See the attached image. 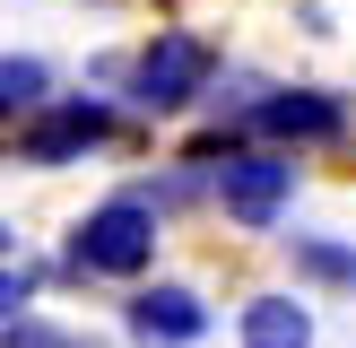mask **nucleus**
<instances>
[{"mask_svg":"<svg viewBox=\"0 0 356 348\" xmlns=\"http://www.w3.org/2000/svg\"><path fill=\"white\" fill-rule=\"evenodd\" d=\"M70 261L79 270H96V278H131V270H148L156 261V209L148 200H104V209H87L79 226H70Z\"/></svg>","mask_w":356,"mask_h":348,"instance_id":"obj_1","label":"nucleus"},{"mask_svg":"<svg viewBox=\"0 0 356 348\" xmlns=\"http://www.w3.org/2000/svg\"><path fill=\"white\" fill-rule=\"evenodd\" d=\"M209 70H218V52H209L200 35H156V44H139V61H131V96L148 104V113H183V104L209 87Z\"/></svg>","mask_w":356,"mask_h":348,"instance_id":"obj_2","label":"nucleus"},{"mask_svg":"<svg viewBox=\"0 0 356 348\" xmlns=\"http://www.w3.org/2000/svg\"><path fill=\"white\" fill-rule=\"evenodd\" d=\"M287 191H296V157H278V148H235L218 166V200L235 226H270L287 209Z\"/></svg>","mask_w":356,"mask_h":348,"instance_id":"obj_3","label":"nucleus"},{"mask_svg":"<svg viewBox=\"0 0 356 348\" xmlns=\"http://www.w3.org/2000/svg\"><path fill=\"white\" fill-rule=\"evenodd\" d=\"M104 131H113V104L61 96V104H44V113H26V131H17V157H26V166H61V157H87Z\"/></svg>","mask_w":356,"mask_h":348,"instance_id":"obj_4","label":"nucleus"},{"mask_svg":"<svg viewBox=\"0 0 356 348\" xmlns=\"http://www.w3.org/2000/svg\"><path fill=\"white\" fill-rule=\"evenodd\" d=\"M252 131H270V139H339L348 131V104L339 96H322V87H287V96H261L252 104Z\"/></svg>","mask_w":356,"mask_h":348,"instance_id":"obj_5","label":"nucleus"},{"mask_svg":"<svg viewBox=\"0 0 356 348\" xmlns=\"http://www.w3.org/2000/svg\"><path fill=\"white\" fill-rule=\"evenodd\" d=\"M131 331H139L148 348H191V340L209 331V305H200L191 287H139V296H131Z\"/></svg>","mask_w":356,"mask_h":348,"instance_id":"obj_6","label":"nucleus"},{"mask_svg":"<svg viewBox=\"0 0 356 348\" xmlns=\"http://www.w3.org/2000/svg\"><path fill=\"white\" fill-rule=\"evenodd\" d=\"M235 331H243V348H313V313L296 296H252Z\"/></svg>","mask_w":356,"mask_h":348,"instance_id":"obj_7","label":"nucleus"},{"mask_svg":"<svg viewBox=\"0 0 356 348\" xmlns=\"http://www.w3.org/2000/svg\"><path fill=\"white\" fill-rule=\"evenodd\" d=\"M52 104V70L35 52H0V122H26Z\"/></svg>","mask_w":356,"mask_h":348,"instance_id":"obj_8","label":"nucleus"},{"mask_svg":"<svg viewBox=\"0 0 356 348\" xmlns=\"http://www.w3.org/2000/svg\"><path fill=\"white\" fill-rule=\"evenodd\" d=\"M0 348H96V340H79V331H52V322H35V313H17V322L0 331Z\"/></svg>","mask_w":356,"mask_h":348,"instance_id":"obj_9","label":"nucleus"},{"mask_svg":"<svg viewBox=\"0 0 356 348\" xmlns=\"http://www.w3.org/2000/svg\"><path fill=\"white\" fill-rule=\"evenodd\" d=\"M296 261H305L313 278H356V253H348V244H322V235L296 244Z\"/></svg>","mask_w":356,"mask_h":348,"instance_id":"obj_10","label":"nucleus"},{"mask_svg":"<svg viewBox=\"0 0 356 348\" xmlns=\"http://www.w3.org/2000/svg\"><path fill=\"white\" fill-rule=\"evenodd\" d=\"M26 287H35V278H26V270H9V261H0V331L17 322V305H26Z\"/></svg>","mask_w":356,"mask_h":348,"instance_id":"obj_11","label":"nucleus"},{"mask_svg":"<svg viewBox=\"0 0 356 348\" xmlns=\"http://www.w3.org/2000/svg\"><path fill=\"white\" fill-rule=\"evenodd\" d=\"M0 253H9V226H0Z\"/></svg>","mask_w":356,"mask_h":348,"instance_id":"obj_12","label":"nucleus"}]
</instances>
